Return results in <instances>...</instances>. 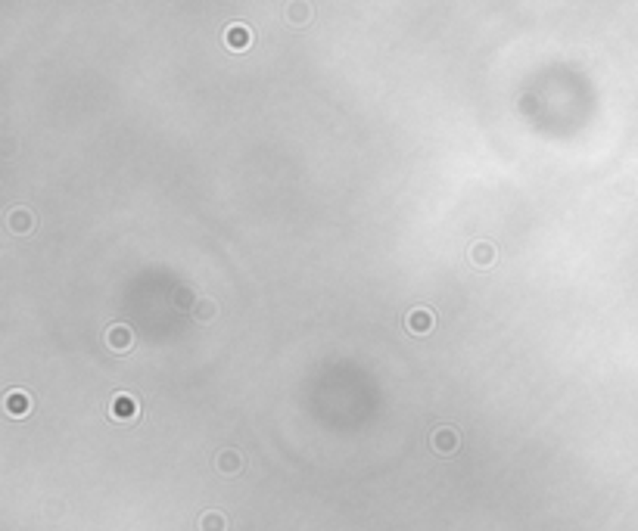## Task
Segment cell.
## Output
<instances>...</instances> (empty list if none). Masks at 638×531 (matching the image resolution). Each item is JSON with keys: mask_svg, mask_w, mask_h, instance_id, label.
<instances>
[{"mask_svg": "<svg viewBox=\"0 0 638 531\" xmlns=\"http://www.w3.org/2000/svg\"><path fill=\"white\" fill-rule=\"evenodd\" d=\"M221 41H225V47L227 50H249L252 47V28L249 25H243V22H231L225 28V34H221Z\"/></svg>", "mask_w": 638, "mask_h": 531, "instance_id": "7a4b0ae2", "label": "cell"}, {"mask_svg": "<svg viewBox=\"0 0 638 531\" xmlns=\"http://www.w3.org/2000/svg\"><path fill=\"white\" fill-rule=\"evenodd\" d=\"M433 451L442 453V457H448V453L458 451V444H461V435H458V429H452V426H439L436 432H433Z\"/></svg>", "mask_w": 638, "mask_h": 531, "instance_id": "5b68a950", "label": "cell"}, {"mask_svg": "<svg viewBox=\"0 0 638 531\" xmlns=\"http://www.w3.org/2000/svg\"><path fill=\"white\" fill-rule=\"evenodd\" d=\"M138 414H140V407H138V398L134 395L118 391V395H113V401H109V416H113L115 423H134Z\"/></svg>", "mask_w": 638, "mask_h": 531, "instance_id": "6da1fadb", "label": "cell"}, {"mask_svg": "<svg viewBox=\"0 0 638 531\" xmlns=\"http://www.w3.org/2000/svg\"><path fill=\"white\" fill-rule=\"evenodd\" d=\"M215 466H218V473H225V475H237L243 469V457H240V451H234V448H225L215 457Z\"/></svg>", "mask_w": 638, "mask_h": 531, "instance_id": "9c48e42d", "label": "cell"}, {"mask_svg": "<svg viewBox=\"0 0 638 531\" xmlns=\"http://www.w3.org/2000/svg\"><path fill=\"white\" fill-rule=\"evenodd\" d=\"M193 320L197 323H212L215 320V314H218V305H215V298H209V295H202L197 305H193Z\"/></svg>", "mask_w": 638, "mask_h": 531, "instance_id": "30bf717a", "label": "cell"}, {"mask_svg": "<svg viewBox=\"0 0 638 531\" xmlns=\"http://www.w3.org/2000/svg\"><path fill=\"white\" fill-rule=\"evenodd\" d=\"M433 327H436V317H433L430 307H414L405 317V330L411 336H427V332H433Z\"/></svg>", "mask_w": 638, "mask_h": 531, "instance_id": "3957f363", "label": "cell"}, {"mask_svg": "<svg viewBox=\"0 0 638 531\" xmlns=\"http://www.w3.org/2000/svg\"><path fill=\"white\" fill-rule=\"evenodd\" d=\"M4 410L13 419H25L31 414V395H29V391H22V389H10L4 395Z\"/></svg>", "mask_w": 638, "mask_h": 531, "instance_id": "277c9868", "label": "cell"}, {"mask_svg": "<svg viewBox=\"0 0 638 531\" xmlns=\"http://www.w3.org/2000/svg\"><path fill=\"white\" fill-rule=\"evenodd\" d=\"M467 255H470V261L480 270H486V268H492V264H495V246H492L489 239H476L470 249H467Z\"/></svg>", "mask_w": 638, "mask_h": 531, "instance_id": "ba28073f", "label": "cell"}, {"mask_svg": "<svg viewBox=\"0 0 638 531\" xmlns=\"http://www.w3.org/2000/svg\"><path fill=\"white\" fill-rule=\"evenodd\" d=\"M106 345L113 348L115 354H125V351L134 345V330L128 327V323H113V327L106 330Z\"/></svg>", "mask_w": 638, "mask_h": 531, "instance_id": "8992f818", "label": "cell"}, {"mask_svg": "<svg viewBox=\"0 0 638 531\" xmlns=\"http://www.w3.org/2000/svg\"><path fill=\"white\" fill-rule=\"evenodd\" d=\"M6 227H10L13 236H25L35 230V215H31L29 209H13L10 215H6Z\"/></svg>", "mask_w": 638, "mask_h": 531, "instance_id": "52a82bcc", "label": "cell"}, {"mask_svg": "<svg viewBox=\"0 0 638 531\" xmlns=\"http://www.w3.org/2000/svg\"><path fill=\"white\" fill-rule=\"evenodd\" d=\"M287 19H290V22H299V25H302V22H309V19H312V6H309V4H290V6H287Z\"/></svg>", "mask_w": 638, "mask_h": 531, "instance_id": "7c38bea8", "label": "cell"}, {"mask_svg": "<svg viewBox=\"0 0 638 531\" xmlns=\"http://www.w3.org/2000/svg\"><path fill=\"white\" fill-rule=\"evenodd\" d=\"M200 531H227V516L218 510H209L200 516Z\"/></svg>", "mask_w": 638, "mask_h": 531, "instance_id": "8fae6325", "label": "cell"}]
</instances>
